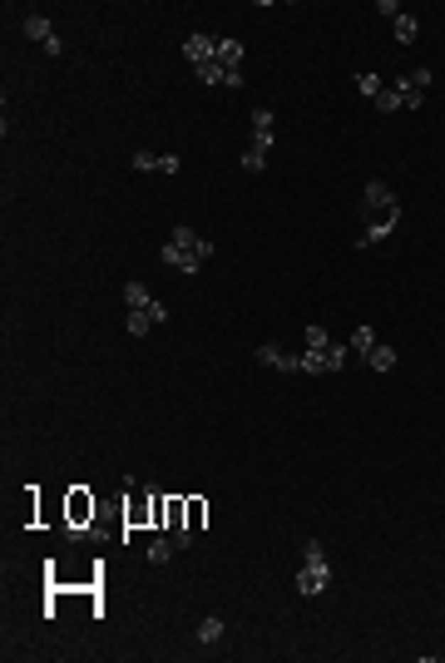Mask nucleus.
<instances>
[{"mask_svg":"<svg viewBox=\"0 0 445 663\" xmlns=\"http://www.w3.org/2000/svg\"><path fill=\"white\" fill-rule=\"evenodd\" d=\"M396 223H401V203H396V208H386L381 218H371V223H366V233L356 238V253H366V248H376L381 238H391V228H396Z\"/></svg>","mask_w":445,"mask_h":663,"instance_id":"1","label":"nucleus"},{"mask_svg":"<svg viewBox=\"0 0 445 663\" xmlns=\"http://www.w3.org/2000/svg\"><path fill=\"white\" fill-rule=\"evenodd\" d=\"M386 208H396V189L391 184H381V179H371L366 189H361V213H386Z\"/></svg>","mask_w":445,"mask_h":663,"instance_id":"2","label":"nucleus"},{"mask_svg":"<svg viewBox=\"0 0 445 663\" xmlns=\"http://www.w3.org/2000/svg\"><path fill=\"white\" fill-rule=\"evenodd\" d=\"M25 35L35 40V45H45V55H60L65 45H60V35L50 30V20L45 15H25Z\"/></svg>","mask_w":445,"mask_h":663,"instance_id":"3","label":"nucleus"},{"mask_svg":"<svg viewBox=\"0 0 445 663\" xmlns=\"http://www.w3.org/2000/svg\"><path fill=\"white\" fill-rule=\"evenodd\" d=\"M252 356H257V361H262V366H277V371H302V361H297V356H292V351H282V346H277V341H262V346H257V351H252Z\"/></svg>","mask_w":445,"mask_h":663,"instance_id":"4","label":"nucleus"},{"mask_svg":"<svg viewBox=\"0 0 445 663\" xmlns=\"http://www.w3.org/2000/svg\"><path fill=\"white\" fill-rule=\"evenodd\" d=\"M327 584H332V569H327V564H302V574H297V594L312 599V594H322Z\"/></svg>","mask_w":445,"mask_h":663,"instance_id":"5","label":"nucleus"},{"mask_svg":"<svg viewBox=\"0 0 445 663\" xmlns=\"http://www.w3.org/2000/svg\"><path fill=\"white\" fill-rule=\"evenodd\" d=\"M163 267H178V272H198L203 258L193 248H178V243H163Z\"/></svg>","mask_w":445,"mask_h":663,"instance_id":"6","label":"nucleus"},{"mask_svg":"<svg viewBox=\"0 0 445 663\" xmlns=\"http://www.w3.org/2000/svg\"><path fill=\"white\" fill-rule=\"evenodd\" d=\"M183 55H188V65H208V60L218 55V40H213V35H188V40H183Z\"/></svg>","mask_w":445,"mask_h":663,"instance_id":"7","label":"nucleus"},{"mask_svg":"<svg viewBox=\"0 0 445 663\" xmlns=\"http://www.w3.org/2000/svg\"><path fill=\"white\" fill-rule=\"evenodd\" d=\"M85 520H95V500L85 490L70 495V535H85Z\"/></svg>","mask_w":445,"mask_h":663,"instance_id":"8","label":"nucleus"},{"mask_svg":"<svg viewBox=\"0 0 445 663\" xmlns=\"http://www.w3.org/2000/svg\"><path fill=\"white\" fill-rule=\"evenodd\" d=\"M272 110H252V144L257 149H272Z\"/></svg>","mask_w":445,"mask_h":663,"instance_id":"9","label":"nucleus"},{"mask_svg":"<svg viewBox=\"0 0 445 663\" xmlns=\"http://www.w3.org/2000/svg\"><path fill=\"white\" fill-rule=\"evenodd\" d=\"M154 327H159V317L149 307H129V336H149Z\"/></svg>","mask_w":445,"mask_h":663,"instance_id":"10","label":"nucleus"},{"mask_svg":"<svg viewBox=\"0 0 445 663\" xmlns=\"http://www.w3.org/2000/svg\"><path fill=\"white\" fill-rule=\"evenodd\" d=\"M366 361H371V371H396V346L376 341V346L366 351Z\"/></svg>","mask_w":445,"mask_h":663,"instance_id":"11","label":"nucleus"},{"mask_svg":"<svg viewBox=\"0 0 445 663\" xmlns=\"http://www.w3.org/2000/svg\"><path fill=\"white\" fill-rule=\"evenodd\" d=\"M213 60H218L222 70H237V65H242V45H237V40H218V55H213Z\"/></svg>","mask_w":445,"mask_h":663,"instance_id":"12","label":"nucleus"},{"mask_svg":"<svg viewBox=\"0 0 445 663\" xmlns=\"http://www.w3.org/2000/svg\"><path fill=\"white\" fill-rule=\"evenodd\" d=\"M391 30H396V40H401V45H411V40L421 35V20H416V15H396V20H391Z\"/></svg>","mask_w":445,"mask_h":663,"instance_id":"13","label":"nucleus"},{"mask_svg":"<svg viewBox=\"0 0 445 663\" xmlns=\"http://www.w3.org/2000/svg\"><path fill=\"white\" fill-rule=\"evenodd\" d=\"M193 75H198L208 90H213V85H227V70H222L218 60H208V65H193Z\"/></svg>","mask_w":445,"mask_h":663,"instance_id":"14","label":"nucleus"},{"mask_svg":"<svg viewBox=\"0 0 445 663\" xmlns=\"http://www.w3.org/2000/svg\"><path fill=\"white\" fill-rule=\"evenodd\" d=\"M371 105H376V114H396V110H401V90H396V85H386Z\"/></svg>","mask_w":445,"mask_h":663,"instance_id":"15","label":"nucleus"},{"mask_svg":"<svg viewBox=\"0 0 445 663\" xmlns=\"http://www.w3.org/2000/svg\"><path fill=\"white\" fill-rule=\"evenodd\" d=\"M242 169H247V174H262V169H267V149L247 144V149H242Z\"/></svg>","mask_w":445,"mask_h":663,"instance_id":"16","label":"nucleus"},{"mask_svg":"<svg viewBox=\"0 0 445 663\" xmlns=\"http://www.w3.org/2000/svg\"><path fill=\"white\" fill-rule=\"evenodd\" d=\"M124 302H129V307H154V292H149L144 282H129V287H124Z\"/></svg>","mask_w":445,"mask_h":663,"instance_id":"17","label":"nucleus"},{"mask_svg":"<svg viewBox=\"0 0 445 663\" xmlns=\"http://www.w3.org/2000/svg\"><path fill=\"white\" fill-rule=\"evenodd\" d=\"M297 361H302V371H307V376H322V371H327V351H312V346H307Z\"/></svg>","mask_w":445,"mask_h":663,"instance_id":"18","label":"nucleus"},{"mask_svg":"<svg viewBox=\"0 0 445 663\" xmlns=\"http://www.w3.org/2000/svg\"><path fill=\"white\" fill-rule=\"evenodd\" d=\"M346 346H351V351H361V356H366V351H371V346H376V327H356V332H351V341H346Z\"/></svg>","mask_w":445,"mask_h":663,"instance_id":"19","label":"nucleus"},{"mask_svg":"<svg viewBox=\"0 0 445 663\" xmlns=\"http://www.w3.org/2000/svg\"><path fill=\"white\" fill-rule=\"evenodd\" d=\"M218 639H222V619H218V614H208V619L198 624V644H218Z\"/></svg>","mask_w":445,"mask_h":663,"instance_id":"20","label":"nucleus"},{"mask_svg":"<svg viewBox=\"0 0 445 663\" xmlns=\"http://www.w3.org/2000/svg\"><path fill=\"white\" fill-rule=\"evenodd\" d=\"M356 90H361L366 100H376V95H381L386 85H381V75H371V70H361V75H356Z\"/></svg>","mask_w":445,"mask_h":663,"instance_id":"21","label":"nucleus"},{"mask_svg":"<svg viewBox=\"0 0 445 663\" xmlns=\"http://www.w3.org/2000/svg\"><path fill=\"white\" fill-rule=\"evenodd\" d=\"M178 550V545H173V540H163V535H159V540H154V545H149V564H168V554Z\"/></svg>","mask_w":445,"mask_h":663,"instance_id":"22","label":"nucleus"},{"mask_svg":"<svg viewBox=\"0 0 445 663\" xmlns=\"http://www.w3.org/2000/svg\"><path fill=\"white\" fill-rule=\"evenodd\" d=\"M134 169H139V174H159V154L139 149V154H134Z\"/></svg>","mask_w":445,"mask_h":663,"instance_id":"23","label":"nucleus"},{"mask_svg":"<svg viewBox=\"0 0 445 663\" xmlns=\"http://www.w3.org/2000/svg\"><path fill=\"white\" fill-rule=\"evenodd\" d=\"M168 243H178V248H193V243H198V233H193L188 223H178V228L168 233Z\"/></svg>","mask_w":445,"mask_h":663,"instance_id":"24","label":"nucleus"},{"mask_svg":"<svg viewBox=\"0 0 445 663\" xmlns=\"http://www.w3.org/2000/svg\"><path fill=\"white\" fill-rule=\"evenodd\" d=\"M307 346H312V351H327V346H332V341H327V327L312 322V327H307Z\"/></svg>","mask_w":445,"mask_h":663,"instance_id":"25","label":"nucleus"},{"mask_svg":"<svg viewBox=\"0 0 445 663\" xmlns=\"http://www.w3.org/2000/svg\"><path fill=\"white\" fill-rule=\"evenodd\" d=\"M302 564H327V550H322L317 540H307V545H302Z\"/></svg>","mask_w":445,"mask_h":663,"instance_id":"26","label":"nucleus"},{"mask_svg":"<svg viewBox=\"0 0 445 663\" xmlns=\"http://www.w3.org/2000/svg\"><path fill=\"white\" fill-rule=\"evenodd\" d=\"M346 351H351V346H327V371H341V366H346Z\"/></svg>","mask_w":445,"mask_h":663,"instance_id":"27","label":"nucleus"},{"mask_svg":"<svg viewBox=\"0 0 445 663\" xmlns=\"http://www.w3.org/2000/svg\"><path fill=\"white\" fill-rule=\"evenodd\" d=\"M203 515H208V505H203V500H188V530H198Z\"/></svg>","mask_w":445,"mask_h":663,"instance_id":"28","label":"nucleus"},{"mask_svg":"<svg viewBox=\"0 0 445 663\" xmlns=\"http://www.w3.org/2000/svg\"><path fill=\"white\" fill-rule=\"evenodd\" d=\"M159 174H178V154H159Z\"/></svg>","mask_w":445,"mask_h":663,"instance_id":"29","label":"nucleus"},{"mask_svg":"<svg viewBox=\"0 0 445 663\" xmlns=\"http://www.w3.org/2000/svg\"><path fill=\"white\" fill-rule=\"evenodd\" d=\"M168 540H173V545H178V550H188V545H193V530H173V535H168Z\"/></svg>","mask_w":445,"mask_h":663,"instance_id":"30","label":"nucleus"}]
</instances>
